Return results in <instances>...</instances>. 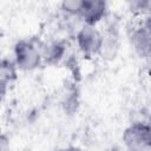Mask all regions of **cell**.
Here are the masks:
<instances>
[{
	"label": "cell",
	"instance_id": "cell-7",
	"mask_svg": "<svg viewBox=\"0 0 151 151\" xmlns=\"http://www.w3.org/2000/svg\"><path fill=\"white\" fill-rule=\"evenodd\" d=\"M81 6V1L80 0H70V1H64L63 2V8L70 13L73 14H78L79 9Z\"/></svg>",
	"mask_w": 151,
	"mask_h": 151
},
{
	"label": "cell",
	"instance_id": "cell-4",
	"mask_svg": "<svg viewBox=\"0 0 151 151\" xmlns=\"http://www.w3.org/2000/svg\"><path fill=\"white\" fill-rule=\"evenodd\" d=\"M106 12V2L100 0H81V6L78 15L88 26L96 25Z\"/></svg>",
	"mask_w": 151,
	"mask_h": 151
},
{
	"label": "cell",
	"instance_id": "cell-1",
	"mask_svg": "<svg viewBox=\"0 0 151 151\" xmlns=\"http://www.w3.org/2000/svg\"><path fill=\"white\" fill-rule=\"evenodd\" d=\"M150 126L144 123H134L130 125L124 134L123 140L129 151H149L150 150Z\"/></svg>",
	"mask_w": 151,
	"mask_h": 151
},
{
	"label": "cell",
	"instance_id": "cell-8",
	"mask_svg": "<svg viewBox=\"0 0 151 151\" xmlns=\"http://www.w3.org/2000/svg\"><path fill=\"white\" fill-rule=\"evenodd\" d=\"M0 151H11L8 139L2 133H0Z\"/></svg>",
	"mask_w": 151,
	"mask_h": 151
},
{
	"label": "cell",
	"instance_id": "cell-2",
	"mask_svg": "<svg viewBox=\"0 0 151 151\" xmlns=\"http://www.w3.org/2000/svg\"><path fill=\"white\" fill-rule=\"evenodd\" d=\"M17 65L22 70H33L39 66L41 54L38 47L29 40H20L15 45Z\"/></svg>",
	"mask_w": 151,
	"mask_h": 151
},
{
	"label": "cell",
	"instance_id": "cell-3",
	"mask_svg": "<svg viewBox=\"0 0 151 151\" xmlns=\"http://www.w3.org/2000/svg\"><path fill=\"white\" fill-rule=\"evenodd\" d=\"M101 35L100 33L93 27L85 25L77 35V41L79 48L86 55H92L99 52L100 44H101Z\"/></svg>",
	"mask_w": 151,
	"mask_h": 151
},
{
	"label": "cell",
	"instance_id": "cell-5",
	"mask_svg": "<svg viewBox=\"0 0 151 151\" xmlns=\"http://www.w3.org/2000/svg\"><path fill=\"white\" fill-rule=\"evenodd\" d=\"M132 45L136 50V52L143 57L147 58L150 54V26L149 24L142 25L138 28H136L131 37Z\"/></svg>",
	"mask_w": 151,
	"mask_h": 151
},
{
	"label": "cell",
	"instance_id": "cell-6",
	"mask_svg": "<svg viewBox=\"0 0 151 151\" xmlns=\"http://www.w3.org/2000/svg\"><path fill=\"white\" fill-rule=\"evenodd\" d=\"M64 54V45L61 42H54L45 52V58L50 61H58Z\"/></svg>",
	"mask_w": 151,
	"mask_h": 151
},
{
	"label": "cell",
	"instance_id": "cell-10",
	"mask_svg": "<svg viewBox=\"0 0 151 151\" xmlns=\"http://www.w3.org/2000/svg\"><path fill=\"white\" fill-rule=\"evenodd\" d=\"M0 100H1V91H0Z\"/></svg>",
	"mask_w": 151,
	"mask_h": 151
},
{
	"label": "cell",
	"instance_id": "cell-9",
	"mask_svg": "<svg viewBox=\"0 0 151 151\" xmlns=\"http://www.w3.org/2000/svg\"><path fill=\"white\" fill-rule=\"evenodd\" d=\"M58 151H81L80 149L76 147V146H68V147H64V149H60Z\"/></svg>",
	"mask_w": 151,
	"mask_h": 151
}]
</instances>
